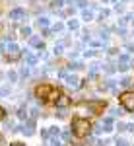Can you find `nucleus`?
<instances>
[{"instance_id": "nucleus-29", "label": "nucleus", "mask_w": 134, "mask_h": 146, "mask_svg": "<svg viewBox=\"0 0 134 146\" xmlns=\"http://www.w3.org/2000/svg\"><path fill=\"white\" fill-rule=\"evenodd\" d=\"M105 70H107V72H109V74H113V72H115V70H117V68L113 66V64H107V66H105Z\"/></svg>"}, {"instance_id": "nucleus-13", "label": "nucleus", "mask_w": 134, "mask_h": 146, "mask_svg": "<svg viewBox=\"0 0 134 146\" xmlns=\"http://www.w3.org/2000/svg\"><path fill=\"white\" fill-rule=\"evenodd\" d=\"M68 27H70L72 31H76V29H78V27H80V23L76 22V20H70V22H68Z\"/></svg>"}, {"instance_id": "nucleus-20", "label": "nucleus", "mask_w": 134, "mask_h": 146, "mask_svg": "<svg viewBox=\"0 0 134 146\" xmlns=\"http://www.w3.org/2000/svg\"><path fill=\"white\" fill-rule=\"evenodd\" d=\"M115 146H128V142L123 140V138H117V140H115Z\"/></svg>"}, {"instance_id": "nucleus-8", "label": "nucleus", "mask_w": 134, "mask_h": 146, "mask_svg": "<svg viewBox=\"0 0 134 146\" xmlns=\"http://www.w3.org/2000/svg\"><path fill=\"white\" fill-rule=\"evenodd\" d=\"M66 86H68V88H74V90H76V88H80L82 84H80V80L76 78V76H66Z\"/></svg>"}, {"instance_id": "nucleus-12", "label": "nucleus", "mask_w": 134, "mask_h": 146, "mask_svg": "<svg viewBox=\"0 0 134 146\" xmlns=\"http://www.w3.org/2000/svg\"><path fill=\"white\" fill-rule=\"evenodd\" d=\"M99 33H101V41L107 43V41H109V31H107V29H101Z\"/></svg>"}, {"instance_id": "nucleus-37", "label": "nucleus", "mask_w": 134, "mask_h": 146, "mask_svg": "<svg viewBox=\"0 0 134 146\" xmlns=\"http://www.w3.org/2000/svg\"><path fill=\"white\" fill-rule=\"evenodd\" d=\"M58 76H60V78H66L68 72H66V70H60V72H58Z\"/></svg>"}, {"instance_id": "nucleus-32", "label": "nucleus", "mask_w": 134, "mask_h": 146, "mask_svg": "<svg viewBox=\"0 0 134 146\" xmlns=\"http://www.w3.org/2000/svg\"><path fill=\"white\" fill-rule=\"evenodd\" d=\"M53 6H55V8H60V6H62V0H53Z\"/></svg>"}, {"instance_id": "nucleus-36", "label": "nucleus", "mask_w": 134, "mask_h": 146, "mask_svg": "<svg viewBox=\"0 0 134 146\" xmlns=\"http://www.w3.org/2000/svg\"><path fill=\"white\" fill-rule=\"evenodd\" d=\"M37 115H39V109L33 107V109H31V117H37Z\"/></svg>"}, {"instance_id": "nucleus-25", "label": "nucleus", "mask_w": 134, "mask_h": 146, "mask_svg": "<svg viewBox=\"0 0 134 146\" xmlns=\"http://www.w3.org/2000/svg\"><path fill=\"white\" fill-rule=\"evenodd\" d=\"M103 18H109V10H101L99 12V20H103Z\"/></svg>"}, {"instance_id": "nucleus-34", "label": "nucleus", "mask_w": 134, "mask_h": 146, "mask_svg": "<svg viewBox=\"0 0 134 146\" xmlns=\"http://www.w3.org/2000/svg\"><path fill=\"white\" fill-rule=\"evenodd\" d=\"M4 117H6V109H4V107H0V121H2Z\"/></svg>"}, {"instance_id": "nucleus-17", "label": "nucleus", "mask_w": 134, "mask_h": 146, "mask_svg": "<svg viewBox=\"0 0 134 146\" xmlns=\"http://www.w3.org/2000/svg\"><path fill=\"white\" fill-rule=\"evenodd\" d=\"M68 68H70V70H80V68H84V64H82V62H72Z\"/></svg>"}, {"instance_id": "nucleus-14", "label": "nucleus", "mask_w": 134, "mask_h": 146, "mask_svg": "<svg viewBox=\"0 0 134 146\" xmlns=\"http://www.w3.org/2000/svg\"><path fill=\"white\" fill-rule=\"evenodd\" d=\"M84 20H86V22H91V20H93V14H91V10H84Z\"/></svg>"}, {"instance_id": "nucleus-6", "label": "nucleus", "mask_w": 134, "mask_h": 146, "mask_svg": "<svg viewBox=\"0 0 134 146\" xmlns=\"http://www.w3.org/2000/svg\"><path fill=\"white\" fill-rule=\"evenodd\" d=\"M88 109L93 113V115H99V111L103 109V103H101V101H88Z\"/></svg>"}, {"instance_id": "nucleus-24", "label": "nucleus", "mask_w": 134, "mask_h": 146, "mask_svg": "<svg viewBox=\"0 0 134 146\" xmlns=\"http://www.w3.org/2000/svg\"><path fill=\"white\" fill-rule=\"evenodd\" d=\"M22 35H23V37H29V35H31V29H29V27H23V29H22Z\"/></svg>"}, {"instance_id": "nucleus-7", "label": "nucleus", "mask_w": 134, "mask_h": 146, "mask_svg": "<svg viewBox=\"0 0 134 146\" xmlns=\"http://www.w3.org/2000/svg\"><path fill=\"white\" fill-rule=\"evenodd\" d=\"M68 105H70V98H68V96H58V100H56V107L66 109Z\"/></svg>"}, {"instance_id": "nucleus-28", "label": "nucleus", "mask_w": 134, "mask_h": 146, "mask_svg": "<svg viewBox=\"0 0 134 146\" xmlns=\"http://www.w3.org/2000/svg\"><path fill=\"white\" fill-rule=\"evenodd\" d=\"M115 12H119V14H123V12H124V6H123V4H117V6H115Z\"/></svg>"}, {"instance_id": "nucleus-38", "label": "nucleus", "mask_w": 134, "mask_h": 146, "mask_svg": "<svg viewBox=\"0 0 134 146\" xmlns=\"http://www.w3.org/2000/svg\"><path fill=\"white\" fill-rule=\"evenodd\" d=\"M86 4H88V2H86V0H78V6H80V8H84V6H86Z\"/></svg>"}, {"instance_id": "nucleus-26", "label": "nucleus", "mask_w": 134, "mask_h": 146, "mask_svg": "<svg viewBox=\"0 0 134 146\" xmlns=\"http://www.w3.org/2000/svg\"><path fill=\"white\" fill-rule=\"evenodd\" d=\"M62 138H64V142H68V140L72 138V135H70L68 131H64V133H62Z\"/></svg>"}, {"instance_id": "nucleus-22", "label": "nucleus", "mask_w": 134, "mask_h": 146, "mask_svg": "<svg viewBox=\"0 0 134 146\" xmlns=\"http://www.w3.org/2000/svg\"><path fill=\"white\" fill-rule=\"evenodd\" d=\"M35 62H37V58H35V56H31V55H27V64H29V66H33Z\"/></svg>"}, {"instance_id": "nucleus-35", "label": "nucleus", "mask_w": 134, "mask_h": 146, "mask_svg": "<svg viewBox=\"0 0 134 146\" xmlns=\"http://www.w3.org/2000/svg\"><path fill=\"white\" fill-rule=\"evenodd\" d=\"M84 55H86V56H95V51H91V49H89V51H86Z\"/></svg>"}, {"instance_id": "nucleus-18", "label": "nucleus", "mask_w": 134, "mask_h": 146, "mask_svg": "<svg viewBox=\"0 0 134 146\" xmlns=\"http://www.w3.org/2000/svg\"><path fill=\"white\" fill-rule=\"evenodd\" d=\"M119 70H121V72H126V70H128V68H130V64H128V62H121V64H119Z\"/></svg>"}, {"instance_id": "nucleus-1", "label": "nucleus", "mask_w": 134, "mask_h": 146, "mask_svg": "<svg viewBox=\"0 0 134 146\" xmlns=\"http://www.w3.org/2000/svg\"><path fill=\"white\" fill-rule=\"evenodd\" d=\"M35 96H37L39 100L43 98V100H53V101H56L60 94H58V90H56V88H53L51 84H41V86H37V88H35Z\"/></svg>"}, {"instance_id": "nucleus-15", "label": "nucleus", "mask_w": 134, "mask_h": 146, "mask_svg": "<svg viewBox=\"0 0 134 146\" xmlns=\"http://www.w3.org/2000/svg\"><path fill=\"white\" fill-rule=\"evenodd\" d=\"M123 111H124V107H119V109H111V115H113V117H121V115H123Z\"/></svg>"}, {"instance_id": "nucleus-9", "label": "nucleus", "mask_w": 134, "mask_h": 146, "mask_svg": "<svg viewBox=\"0 0 134 146\" xmlns=\"http://www.w3.org/2000/svg\"><path fill=\"white\" fill-rule=\"evenodd\" d=\"M101 125H103V131H107V133L113 131V119L111 117H105V119L101 121Z\"/></svg>"}, {"instance_id": "nucleus-19", "label": "nucleus", "mask_w": 134, "mask_h": 146, "mask_svg": "<svg viewBox=\"0 0 134 146\" xmlns=\"http://www.w3.org/2000/svg\"><path fill=\"white\" fill-rule=\"evenodd\" d=\"M49 133H51V136H58V135H60V129H58V127H51Z\"/></svg>"}, {"instance_id": "nucleus-11", "label": "nucleus", "mask_w": 134, "mask_h": 146, "mask_svg": "<svg viewBox=\"0 0 134 146\" xmlns=\"http://www.w3.org/2000/svg\"><path fill=\"white\" fill-rule=\"evenodd\" d=\"M35 23H37V27H47V25H49V20H47V18H39Z\"/></svg>"}, {"instance_id": "nucleus-2", "label": "nucleus", "mask_w": 134, "mask_h": 146, "mask_svg": "<svg viewBox=\"0 0 134 146\" xmlns=\"http://www.w3.org/2000/svg\"><path fill=\"white\" fill-rule=\"evenodd\" d=\"M89 131H91V125H89L88 119H74V121H72V133L78 136V138L88 136Z\"/></svg>"}, {"instance_id": "nucleus-33", "label": "nucleus", "mask_w": 134, "mask_h": 146, "mask_svg": "<svg viewBox=\"0 0 134 146\" xmlns=\"http://www.w3.org/2000/svg\"><path fill=\"white\" fill-rule=\"evenodd\" d=\"M53 31H62V23H56L55 27H53Z\"/></svg>"}, {"instance_id": "nucleus-27", "label": "nucleus", "mask_w": 134, "mask_h": 146, "mask_svg": "<svg viewBox=\"0 0 134 146\" xmlns=\"http://www.w3.org/2000/svg\"><path fill=\"white\" fill-rule=\"evenodd\" d=\"M8 94H10V88H8V86H4V88L0 90V96H8Z\"/></svg>"}, {"instance_id": "nucleus-5", "label": "nucleus", "mask_w": 134, "mask_h": 146, "mask_svg": "<svg viewBox=\"0 0 134 146\" xmlns=\"http://www.w3.org/2000/svg\"><path fill=\"white\" fill-rule=\"evenodd\" d=\"M10 20H16V22L25 20V10H23V8H14V10L10 12Z\"/></svg>"}, {"instance_id": "nucleus-10", "label": "nucleus", "mask_w": 134, "mask_h": 146, "mask_svg": "<svg viewBox=\"0 0 134 146\" xmlns=\"http://www.w3.org/2000/svg\"><path fill=\"white\" fill-rule=\"evenodd\" d=\"M121 86H123V88H132V86H134L132 78H128V76H126V78H123V80H121Z\"/></svg>"}, {"instance_id": "nucleus-31", "label": "nucleus", "mask_w": 134, "mask_h": 146, "mask_svg": "<svg viewBox=\"0 0 134 146\" xmlns=\"http://www.w3.org/2000/svg\"><path fill=\"white\" fill-rule=\"evenodd\" d=\"M119 62H128V55H121L119 56Z\"/></svg>"}, {"instance_id": "nucleus-39", "label": "nucleus", "mask_w": 134, "mask_h": 146, "mask_svg": "<svg viewBox=\"0 0 134 146\" xmlns=\"http://www.w3.org/2000/svg\"><path fill=\"white\" fill-rule=\"evenodd\" d=\"M126 131H130V133H134V125H126Z\"/></svg>"}, {"instance_id": "nucleus-30", "label": "nucleus", "mask_w": 134, "mask_h": 146, "mask_svg": "<svg viewBox=\"0 0 134 146\" xmlns=\"http://www.w3.org/2000/svg\"><path fill=\"white\" fill-rule=\"evenodd\" d=\"M117 129H119V133H123V131H126V125H124V123H119V125H117Z\"/></svg>"}, {"instance_id": "nucleus-4", "label": "nucleus", "mask_w": 134, "mask_h": 146, "mask_svg": "<svg viewBox=\"0 0 134 146\" xmlns=\"http://www.w3.org/2000/svg\"><path fill=\"white\" fill-rule=\"evenodd\" d=\"M121 105L126 111L134 113V92H124L123 96H121Z\"/></svg>"}, {"instance_id": "nucleus-23", "label": "nucleus", "mask_w": 134, "mask_h": 146, "mask_svg": "<svg viewBox=\"0 0 134 146\" xmlns=\"http://www.w3.org/2000/svg\"><path fill=\"white\" fill-rule=\"evenodd\" d=\"M62 47H64V43H58V45L55 47V55H60V53H62Z\"/></svg>"}, {"instance_id": "nucleus-40", "label": "nucleus", "mask_w": 134, "mask_h": 146, "mask_svg": "<svg viewBox=\"0 0 134 146\" xmlns=\"http://www.w3.org/2000/svg\"><path fill=\"white\" fill-rule=\"evenodd\" d=\"M14 146H23V144H20V142H14Z\"/></svg>"}, {"instance_id": "nucleus-3", "label": "nucleus", "mask_w": 134, "mask_h": 146, "mask_svg": "<svg viewBox=\"0 0 134 146\" xmlns=\"http://www.w3.org/2000/svg\"><path fill=\"white\" fill-rule=\"evenodd\" d=\"M0 51L6 53V58H8V60H18L20 55H22L20 49H18V45H16V43H8V41H6L4 45H0Z\"/></svg>"}, {"instance_id": "nucleus-21", "label": "nucleus", "mask_w": 134, "mask_h": 146, "mask_svg": "<svg viewBox=\"0 0 134 146\" xmlns=\"http://www.w3.org/2000/svg\"><path fill=\"white\" fill-rule=\"evenodd\" d=\"M51 146H62V142H60L56 136H53V138H51Z\"/></svg>"}, {"instance_id": "nucleus-16", "label": "nucleus", "mask_w": 134, "mask_h": 146, "mask_svg": "<svg viewBox=\"0 0 134 146\" xmlns=\"http://www.w3.org/2000/svg\"><path fill=\"white\" fill-rule=\"evenodd\" d=\"M18 117H20V119H25V117H27V109H25V107H20V111H18Z\"/></svg>"}]
</instances>
